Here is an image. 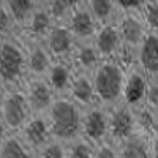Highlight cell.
I'll use <instances>...</instances> for the list:
<instances>
[{
  "label": "cell",
  "mask_w": 158,
  "mask_h": 158,
  "mask_svg": "<svg viewBox=\"0 0 158 158\" xmlns=\"http://www.w3.org/2000/svg\"><path fill=\"white\" fill-rule=\"evenodd\" d=\"M29 79L25 41L19 36L0 38V89H22Z\"/></svg>",
  "instance_id": "cell-1"
},
{
  "label": "cell",
  "mask_w": 158,
  "mask_h": 158,
  "mask_svg": "<svg viewBox=\"0 0 158 158\" xmlns=\"http://www.w3.org/2000/svg\"><path fill=\"white\" fill-rule=\"evenodd\" d=\"M127 77V67L118 60H101L92 73L97 100L106 108H112L122 103L123 87Z\"/></svg>",
  "instance_id": "cell-2"
},
{
  "label": "cell",
  "mask_w": 158,
  "mask_h": 158,
  "mask_svg": "<svg viewBox=\"0 0 158 158\" xmlns=\"http://www.w3.org/2000/svg\"><path fill=\"white\" fill-rule=\"evenodd\" d=\"M48 118L52 131V139L68 146L77 138H81L82 108H79L68 97H60L54 101L48 112Z\"/></svg>",
  "instance_id": "cell-3"
},
{
  "label": "cell",
  "mask_w": 158,
  "mask_h": 158,
  "mask_svg": "<svg viewBox=\"0 0 158 158\" xmlns=\"http://www.w3.org/2000/svg\"><path fill=\"white\" fill-rule=\"evenodd\" d=\"M30 115L22 89H0V135H18Z\"/></svg>",
  "instance_id": "cell-4"
},
{
  "label": "cell",
  "mask_w": 158,
  "mask_h": 158,
  "mask_svg": "<svg viewBox=\"0 0 158 158\" xmlns=\"http://www.w3.org/2000/svg\"><path fill=\"white\" fill-rule=\"evenodd\" d=\"M115 25H117L118 32H120L123 48H125V57L122 63L125 67L135 65L136 52L149 33L146 25H144L139 15H122L115 22Z\"/></svg>",
  "instance_id": "cell-5"
},
{
  "label": "cell",
  "mask_w": 158,
  "mask_h": 158,
  "mask_svg": "<svg viewBox=\"0 0 158 158\" xmlns=\"http://www.w3.org/2000/svg\"><path fill=\"white\" fill-rule=\"evenodd\" d=\"M81 138L87 139L94 146L109 141V108L97 103L82 109Z\"/></svg>",
  "instance_id": "cell-6"
},
{
  "label": "cell",
  "mask_w": 158,
  "mask_h": 158,
  "mask_svg": "<svg viewBox=\"0 0 158 158\" xmlns=\"http://www.w3.org/2000/svg\"><path fill=\"white\" fill-rule=\"evenodd\" d=\"M136 133H139L136 109L130 108L123 101L109 108V141L120 144Z\"/></svg>",
  "instance_id": "cell-7"
},
{
  "label": "cell",
  "mask_w": 158,
  "mask_h": 158,
  "mask_svg": "<svg viewBox=\"0 0 158 158\" xmlns=\"http://www.w3.org/2000/svg\"><path fill=\"white\" fill-rule=\"evenodd\" d=\"M54 62H71L77 40L67 24H56L48 36L43 40Z\"/></svg>",
  "instance_id": "cell-8"
},
{
  "label": "cell",
  "mask_w": 158,
  "mask_h": 158,
  "mask_svg": "<svg viewBox=\"0 0 158 158\" xmlns=\"http://www.w3.org/2000/svg\"><path fill=\"white\" fill-rule=\"evenodd\" d=\"M22 92L32 114H48L57 100L46 77H29L22 85Z\"/></svg>",
  "instance_id": "cell-9"
},
{
  "label": "cell",
  "mask_w": 158,
  "mask_h": 158,
  "mask_svg": "<svg viewBox=\"0 0 158 158\" xmlns=\"http://www.w3.org/2000/svg\"><path fill=\"white\" fill-rule=\"evenodd\" d=\"M18 136L33 152L46 146L49 141H52V131L48 114H32L30 118L19 130Z\"/></svg>",
  "instance_id": "cell-10"
},
{
  "label": "cell",
  "mask_w": 158,
  "mask_h": 158,
  "mask_svg": "<svg viewBox=\"0 0 158 158\" xmlns=\"http://www.w3.org/2000/svg\"><path fill=\"white\" fill-rule=\"evenodd\" d=\"M94 43L100 52L103 60H118L123 62L125 48L120 32L115 24H104L100 25V29L94 38Z\"/></svg>",
  "instance_id": "cell-11"
},
{
  "label": "cell",
  "mask_w": 158,
  "mask_h": 158,
  "mask_svg": "<svg viewBox=\"0 0 158 158\" xmlns=\"http://www.w3.org/2000/svg\"><path fill=\"white\" fill-rule=\"evenodd\" d=\"M147 85H149V77L144 74V71L136 63L127 67V77H125L123 100L122 101L133 109L144 108Z\"/></svg>",
  "instance_id": "cell-12"
},
{
  "label": "cell",
  "mask_w": 158,
  "mask_h": 158,
  "mask_svg": "<svg viewBox=\"0 0 158 158\" xmlns=\"http://www.w3.org/2000/svg\"><path fill=\"white\" fill-rule=\"evenodd\" d=\"M25 52H27V71L29 77H46L54 59L43 41L38 40H25Z\"/></svg>",
  "instance_id": "cell-13"
},
{
  "label": "cell",
  "mask_w": 158,
  "mask_h": 158,
  "mask_svg": "<svg viewBox=\"0 0 158 158\" xmlns=\"http://www.w3.org/2000/svg\"><path fill=\"white\" fill-rule=\"evenodd\" d=\"M68 29L71 30V33L74 35V38L77 41H89V40H94L100 24L95 19V16L92 15V11L87 8L85 2H82L79 5V8L71 15V18L67 22Z\"/></svg>",
  "instance_id": "cell-14"
},
{
  "label": "cell",
  "mask_w": 158,
  "mask_h": 158,
  "mask_svg": "<svg viewBox=\"0 0 158 158\" xmlns=\"http://www.w3.org/2000/svg\"><path fill=\"white\" fill-rule=\"evenodd\" d=\"M54 25H56V22L52 19L48 6L40 5L33 11V15L29 18V21L24 24V27L21 30V36L25 40H38V41H43Z\"/></svg>",
  "instance_id": "cell-15"
},
{
  "label": "cell",
  "mask_w": 158,
  "mask_h": 158,
  "mask_svg": "<svg viewBox=\"0 0 158 158\" xmlns=\"http://www.w3.org/2000/svg\"><path fill=\"white\" fill-rule=\"evenodd\" d=\"M76 76V70L71 62H54L46 74V81L51 85L52 92L57 98L68 97L70 89L73 84V79Z\"/></svg>",
  "instance_id": "cell-16"
},
{
  "label": "cell",
  "mask_w": 158,
  "mask_h": 158,
  "mask_svg": "<svg viewBox=\"0 0 158 158\" xmlns=\"http://www.w3.org/2000/svg\"><path fill=\"white\" fill-rule=\"evenodd\" d=\"M136 65L149 79H158V33H147L136 52Z\"/></svg>",
  "instance_id": "cell-17"
},
{
  "label": "cell",
  "mask_w": 158,
  "mask_h": 158,
  "mask_svg": "<svg viewBox=\"0 0 158 158\" xmlns=\"http://www.w3.org/2000/svg\"><path fill=\"white\" fill-rule=\"evenodd\" d=\"M68 98L71 101H74L77 106L82 108V109L90 108V106H94V104L98 103L95 85H94V81H92V74L76 71V76L73 79Z\"/></svg>",
  "instance_id": "cell-18"
},
{
  "label": "cell",
  "mask_w": 158,
  "mask_h": 158,
  "mask_svg": "<svg viewBox=\"0 0 158 158\" xmlns=\"http://www.w3.org/2000/svg\"><path fill=\"white\" fill-rule=\"evenodd\" d=\"M101 56L94 43V40H89V41H77L74 54L71 59V63L76 71L81 73H89L92 74L94 70L101 63Z\"/></svg>",
  "instance_id": "cell-19"
},
{
  "label": "cell",
  "mask_w": 158,
  "mask_h": 158,
  "mask_svg": "<svg viewBox=\"0 0 158 158\" xmlns=\"http://www.w3.org/2000/svg\"><path fill=\"white\" fill-rule=\"evenodd\" d=\"M120 158H152L150 136L136 133L118 144Z\"/></svg>",
  "instance_id": "cell-20"
},
{
  "label": "cell",
  "mask_w": 158,
  "mask_h": 158,
  "mask_svg": "<svg viewBox=\"0 0 158 158\" xmlns=\"http://www.w3.org/2000/svg\"><path fill=\"white\" fill-rule=\"evenodd\" d=\"M84 2L100 25L115 24L122 16V11L115 0H84Z\"/></svg>",
  "instance_id": "cell-21"
},
{
  "label": "cell",
  "mask_w": 158,
  "mask_h": 158,
  "mask_svg": "<svg viewBox=\"0 0 158 158\" xmlns=\"http://www.w3.org/2000/svg\"><path fill=\"white\" fill-rule=\"evenodd\" d=\"M0 158H36V152L25 146L18 135H0Z\"/></svg>",
  "instance_id": "cell-22"
},
{
  "label": "cell",
  "mask_w": 158,
  "mask_h": 158,
  "mask_svg": "<svg viewBox=\"0 0 158 158\" xmlns=\"http://www.w3.org/2000/svg\"><path fill=\"white\" fill-rule=\"evenodd\" d=\"M0 5L11 13V16L21 25V30L29 18L33 15V11L40 6L36 0H0Z\"/></svg>",
  "instance_id": "cell-23"
},
{
  "label": "cell",
  "mask_w": 158,
  "mask_h": 158,
  "mask_svg": "<svg viewBox=\"0 0 158 158\" xmlns=\"http://www.w3.org/2000/svg\"><path fill=\"white\" fill-rule=\"evenodd\" d=\"M84 0H51L46 5L56 24H67Z\"/></svg>",
  "instance_id": "cell-24"
},
{
  "label": "cell",
  "mask_w": 158,
  "mask_h": 158,
  "mask_svg": "<svg viewBox=\"0 0 158 158\" xmlns=\"http://www.w3.org/2000/svg\"><path fill=\"white\" fill-rule=\"evenodd\" d=\"M19 35H21V25L5 6L0 5V38H10Z\"/></svg>",
  "instance_id": "cell-25"
},
{
  "label": "cell",
  "mask_w": 158,
  "mask_h": 158,
  "mask_svg": "<svg viewBox=\"0 0 158 158\" xmlns=\"http://www.w3.org/2000/svg\"><path fill=\"white\" fill-rule=\"evenodd\" d=\"M139 16L149 33H158V0H147Z\"/></svg>",
  "instance_id": "cell-26"
},
{
  "label": "cell",
  "mask_w": 158,
  "mask_h": 158,
  "mask_svg": "<svg viewBox=\"0 0 158 158\" xmlns=\"http://www.w3.org/2000/svg\"><path fill=\"white\" fill-rule=\"evenodd\" d=\"M95 146L84 138H77L68 144V158H94Z\"/></svg>",
  "instance_id": "cell-27"
},
{
  "label": "cell",
  "mask_w": 158,
  "mask_h": 158,
  "mask_svg": "<svg viewBox=\"0 0 158 158\" xmlns=\"http://www.w3.org/2000/svg\"><path fill=\"white\" fill-rule=\"evenodd\" d=\"M36 158H68V146L52 139L40 150H36Z\"/></svg>",
  "instance_id": "cell-28"
},
{
  "label": "cell",
  "mask_w": 158,
  "mask_h": 158,
  "mask_svg": "<svg viewBox=\"0 0 158 158\" xmlns=\"http://www.w3.org/2000/svg\"><path fill=\"white\" fill-rule=\"evenodd\" d=\"M94 158H120L118 144H115L112 141H103V142L97 144Z\"/></svg>",
  "instance_id": "cell-29"
},
{
  "label": "cell",
  "mask_w": 158,
  "mask_h": 158,
  "mask_svg": "<svg viewBox=\"0 0 158 158\" xmlns=\"http://www.w3.org/2000/svg\"><path fill=\"white\" fill-rule=\"evenodd\" d=\"M144 106H146L147 109H150V111H153V112L158 111V79H149Z\"/></svg>",
  "instance_id": "cell-30"
},
{
  "label": "cell",
  "mask_w": 158,
  "mask_h": 158,
  "mask_svg": "<svg viewBox=\"0 0 158 158\" xmlns=\"http://www.w3.org/2000/svg\"><path fill=\"white\" fill-rule=\"evenodd\" d=\"M122 15H141L147 0H115Z\"/></svg>",
  "instance_id": "cell-31"
},
{
  "label": "cell",
  "mask_w": 158,
  "mask_h": 158,
  "mask_svg": "<svg viewBox=\"0 0 158 158\" xmlns=\"http://www.w3.org/2000/svg\"><path fill=\"white\" fill-rule=\"evenodd\" d=\"M150 153L152 158H158V128L150 135Z\"/></svg>",
  "instance_id": "cell-32"
},
{
  "label": "cell",
  "mask_w": 158,
  "mask_h": 158,
  "mask_svg": "<svg viewBox=\"0 0 158 158\" xmlns=\"http://www.w3.org/2000/svg\"><path fill=\"white\" fill-rule=\"evenodd\" d=\"M36 2H38L40 5H48V3L51 2V0H36Z\"/></svg>",
  "instance_id": "cell-33"
},
{
  "label": "cell",
  "mask_w": 158,
  "mask_h": 158,
  "mask_svg": "<svg viewBox=\"0 0 158 158\" xmlns=\"http://www.w3.org/2000/svg\"><path fill=\"white\" fill-rule=\"evenodd\" d=\"M155 114H156V120H158V111H156V112H155Z\"/></svg>",
  "instance_id": "cell-34"
}]
</instances>
